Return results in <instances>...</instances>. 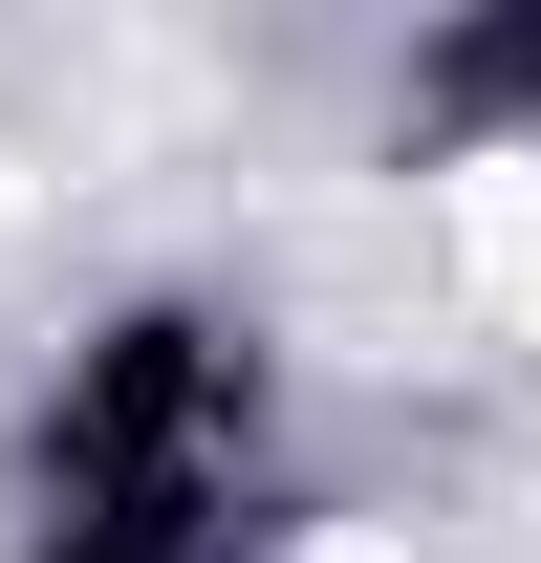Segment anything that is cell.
Returning <instances> with one entry per match:
<instances>
[{
	"label": "cell",
	"mask_w": 541,
	"mask_h": 563,
	"mask_svg": "<svg viewBox=\"0 0 541 563\" xmlns=\"http://www.w3.org/2000/svg\"><path fill=\"white\" fill-rule=\"evenodd\" d=\"M239 433H261L239 325L131 303V325L66 368V412H44V498H196V477H239Z\"/></svg>",
	"instance_id": "1"
},
{
	"label": "cell",
	"mask_w": 541,
	"mask_h": 563,
	"mask_svg": "<svg viewBox=\"0 0 541 563\" xmlns=\"http://www.w3.org/2000/svg\"><path fill=\"white\" fill-rule=\"evenodd\" d=\"M44 563H261V498L239 477H196V498H66Z\"/></svg>",
	"instance_id": "2"
},
{
	"label": "cell",
	"mask_w": 541,
	"mask_h": 563,
	"mask_svg": "<svg viewBox=\"0 0 541 563\" xmlns=\"http://www.w3.org/2000/svg\"><path fill=\"white\" fill-rule=\"evenodd\" d=\"M411 109H541V22H455L411 66Z\"/></svg>",
	"instance_id": "3"
}]
</instances>
